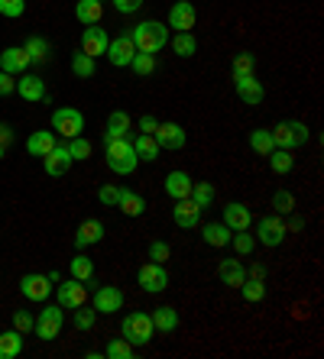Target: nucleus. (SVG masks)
<instances>
[{
  "label": "nucleus",
  "instance_id": "35",
  "mask_svg": "<svg viewBox=\"0 0 324 359\" xmlns=\"http://www.w3.org/2000/svg\"><path fill=\"white\" fill-rule=\"evenodd\" d=\"M240 295H243V301H250V305H256V301H263L266 298V282L263 278H243V285H240Z\"/></svg>",
  "mask_w": 324,
  "mask_h": 359
},
{
  "label": "nucleus",
  "instance_id": "51",
  "mask_svg": "<svg viewBox=\"0 0 324 359\" xmlns=\"http://www.w3.org/2000/svg\"><path fill=\"white\" fill-rule=\"evenodd\" d=\"M97 201L104 204V207H114L117 204V185H104V188L97 191Z\"/></svg>",
  "mask_w": 324,
  "mask_h": 359
},
{
  "label": "nucleus",
  "instance_id": "31",
  "mask_svg": "<svg viewBox=\"0 0 324 359\" xmlns=\"http://www.w3.org/2000/svg\"><path fill=\"white\" fill-rule=\"evenodd\" d=\"M230 236H234V233H230L227 223H205V227H201V240H205L207 246H227Z\"/></svg>",
  "mask_w": 324,
  "mask_h": 359
},
{
  "label": "nucleus",
  "instance_id": "18",
  "mask_svg": "<svg viewBox=\"0 0 324 359\" xmlns=\"http://www.w3.org/2000/svg\"><path fill=\"white\" fill-rule=\"evenodd\" d=\"M224 223L230 227L234 233H240V230H250L253 227V214H250V207L247 204H240V201H230L224 207Z\"/></svg>",
  "mask_w": 324,
  "mask_h": 359
},
{
  "label": "nucleus",
  "instance_id": "54",
  "mask_svg": "<svg viewBox=\"0 0 324 359\" xmlns=\"http://www.w3.org/2000/svg\"><path fill=\"white\" fill-rule=\"evenodd\" d=\"M156 127H159V120H156L152 114L140 116V130H143V133H150V136H152V133H156Z\"/></svg>",
  "mask_w": 324,
  "mask_h": 359
},
{
  "label": "nucleus",
  "instance_id": "36",
  "mask_svg": "<svg viewBox=\"0 0 324 359\" xmlns=\"http://www.w3.org/2000/svg\"><path fill=\"white\" fill-rule=\"evenodd\" d=\"M188 198H192V201L205 211V207H211V201H214V185H211V181H194Z\"/></svg>",
  "mask_w": 324,
  "mask_h": 359
},
{
  "label": "nucleus",
  "instance_id": "58",
  "mask_svg": "<svg viewBox=\"0 0 324 359\" xmlns=\"http://www.w3.org/2000/svg\"><path fill=\"white\" fill-rule=\"evenodd\" d=\"M3 156H7V146H0V158H3Z\"/></svg>",
  "mask_w": 324,
  "mask_h": 359
},
{
  "label": "nucleus",
  "instance_id": "4",
  "mask_svg": "<svg viewBox=\"0 0 324 359\" xmlns=\"http://www.w3.org/2000/svg\"><path fill=\"white\" fill-rule=\"evenodd\" d=\"M272 143H276V149H298L308 143V127H305L302 120H285V123H279V127H272Z\"/></svg>",
  "mask_w": 324,
  "mask_h": 359
},
{
  "label": "nucleus",
  "instance_id": "29",
  "mask_svg": "<svg viewBox=\"0 0 324 359\" xmlns=\"http://www.w3.org/2000/svg\"><path fill=\"white\" fill-rule=\"evenodd\" d=\"M101 17H104V7H101V0H78L75 3V20L85 23V26H94V23H101Z\"/></svg>",
  "mask_w": 324,
  "mask_h": 359
},
{
  "label": "nucleus",
  "instance_id": "43",
  "mask_svg": "<svg viewBox=\"0 0 324 359\" xmlns=\"http://www.w3.org/2000/svg\"><path fill=\"white\" fill-rule=\"evenodd\" d=\"M104 356L108 359H130L133 356V347H130L127 340H110L108 349H104Z\"/></svg>",
  "mask_w": 324,
  "mask_h": 359
},
{
  "label": "nucleus",
  "instance_id": "41",
  "mask_svg": "<svg viewBox=\"0 0 324 359\" xmlns=\"http://www.w3.org/2000/svg\"><path fill=\"white\" fill-rule=\"evenodd\" d=\"M72 72H75L78 78H94V59L85 52H78L75 59H72Z\"/></svg>",
  "mask_w": 324,
  "mask_h": 359
},
{
  "label": "nucleus",
  "instance_id": "28",
  "mask_svg": "<svg viewBox=\"0 0 324 359\" xmlns=\"http://www.w3.org/2000/svg\"><path fill=\"white\" fill-rule=\"evenodd\" d=\"M133 143V152H136V158L140 162H156L159 158V143H156V136H150V133H140L136 139H130Z\"/></svg>",
  "mask_w": 324,
  "mask_h": 359
},
{
  "label": "nucleus",
  "instance_id": "3",
  "mask_svg": "<svg viewBox=\"0 0 324 359\" xmlns=\"http://www.w3.org/2000/svg\"><path fill=\"white\" fill-rule=\"evenodd\" d=\"M156 334L152 327V317L143 314V311H133V314L123 317V340H127L130 347H146Z\"/></svg>",
  "mask_w": 324,
  "mask_h": 359
},
{
  "label": "nucleus",
  "instance_id": "10",
  "mask_svg": "<svg viewBox=\"0 0 324 359\" xmlns=\"http://www.w3.org/2000/svg\"><path fill=\"white\" fill-rule=\"evenodd\" d=\"M194 20H198V10H194L192 0H175L172 10H169V23L175 32H192L194 30Z\"/></svg>",
  "mask_w": 324,
  "mask_h": 359
},
{
  "label": "nucleus",
  "instance_id": "8",
  "mask_svg": "<svg viewBox=\"0 0 324 359\" xmlns=\"http://www.w3.org/2000/svg\"><path fill=\"white\" fill-rule=\"evenodd\" d=\"M104 55L110 59V65H117V68H130L133 55H136V43H133V36L123 32V36H117V39H110L108 52H104Z\"/></svg>",
  "mask_w": 324,
  "mask_h": 359
},
{
  "label": "nucleus",
  "instance_id": "16",
  "mask_svg": "<svg viewBox=\"0 0 324 359\" xmlns=\"http://www.w3.org/2000/svg\"><path fill=\"white\" fill-rule=\"evenodd\" d=\"M108 32H104V26H88L85 32H81V52L91 55V59H97V55H104L108 52Z\"/></svg>",
  "mask_w": 324,
  "mask_h": 359
},
{
  "label": "nucleus",
  "instance_id": "32",
  "mask_svg": "<svg viewBox=\"0 0 324 359\" xmlns=\"http://www.w3.org/2000/svg\"><path fill=\"white\" fill-rule=\"evenodd\" d=\"M23 353V334L17 327L0 334V359H17Z\"/></svg>",
  "mask_w": 324,
  "mask_h": 359
},
{
  "label": "nucleus",
  "instance_id": "20",
  "mask_svg": "<svg viewBox=\"0 0 324 359\" xmlns=\"http://www.w3.org/2000/svg\"><path fill=\"white\" fill-rule=\"evenodd\" d=\"M43 162H45V175H52V178H62L65 172H68V165H72L68 146H59V143H55V149H52V152H45Z\"/></svg>",
  "mask_w": 324,
  "mask_h": 359
},
{
  "label": "nucleus",
  "instance_id": "56",
  "mask_svg": "<svg viewBox=\"0 0 324 359\" xmlns=\"http://www.w3.org/2000/svg\"><path fill=\"white\" fill-rule=\"evenodd\" d=\"M285 230H292V233L305 230V220H302V217H289V223H285Z\"/></svg>",
  "mask_w": 324,
  "mask_h": 359
},
{
  "label": "nucleus",
  "instance_id": "7",
  "mask_svg": "<svg viewBox=\"0 0 324 359\" xmlns=\"http://www.w3.org/2000/svg\"><path fill=\"white\" fill-rule=\"evenodd\" d=\"M136 285H140L146 295H159V291H165V288H169V272H165V265L146 263L140 272H136Z\"/></svg>",
  "mask_w": 324,
  "mask_h": 359
},
{
  "label": "nucleus",
  "instance_id": "27",
  "mask_svg": "<svg viewBox=\"0 0 324 359\" xmlns=\"http://www.w3.org/2000/svg\"><path fill=\"white\" fill-rule=\"evenodd\" d=\"M101 240H104V223L101 220H85L75 230V246L78 249H85V246H91V243H101Z\"/></svg>",
  "mask_w": 324,
  "mask_h": 359
},
{
  "label": "nucleus",
  "instance_id": "53",
  "mask_svg": "<svg viewBox=\"0 0 324 359\" xmlns=\"http://www.w3.org/2000/svg\"><path fill=\"white\" fill-rule=\"evenodd\" d=\"M114 7H117L120 13H136L143 7V0H114Z\"/></svg>",
  "mask_w": 324,
  "mask_h": 359
},
{
  "label": "nucleus",
  "instance_id": "44",
  "mask_svg": "<svg viewBox=\"0 0 324 359\" xmlns=\"http://www.w3.org/2000/svg\"><path fill=\"white\" fill-rule=\"evenodd\" d=\"M272 207L279 214H292L295 211V198H292V191H285V188H279L276 194H272Z\"/></svg>",
  "mask_w": 324,
  "mask_h": 359
},
{
  "label": "nucleus",
  "instance_id": "12",
  "mask_svg": "<svg viewBox=\"0 0 324 359\" xmlns=\"http://www.w3.org/2000/svg\"><path fill=\"white\" fill-rule=\"evenodd\" d=\"M88 301V285L85 282H78V278H65L62 285H59V305H62V311H75V307H81Z\"/></svg>",
  "mask_w": 324,
  "mask_h": 359
},
{
  "label": "nucleus",
  "instance_id": "50",
  "mask_svg": "<svg viewBox=\"0 0 324 359\" xmlns=\"http://www.w3.org/2000/svg\"><path fill=\"white\" fill-rule=\"evenodd\" d=\"M32 324H36V317H30L26 311H13V327L20 330V334H30Z\"/></svg>",
  "mask_w": 324,
  "mask_h": 359
},
{
  "label": "nucleus",
  "instance_id": "19",
  "mask_svg": "<svg viewBox=\"0 0 324 359\" xmlns=\"http://www.w3.org/2000/svg\"><path fill=\"white\" fill-rule=\"evenodd\" d=\"M17 91H20V97L26 101V104H39V101H45V85H43L39 74H20Z\"/></svg>",
  "mask_w": 324,
  "mask_h": 359
},
{
  "label": "nucleus",
  "instance_id": "45",
  "mask_svg": "<svg viewBox=\"0 0 324 359\" xmlns=\"http://www.w3.org/2000/svg\"><path fill=\"white\" fill-rule=\"evenodd\" d=\"M256 72V59H253V52H240L237 59H234V78L237 74H253Z\"/></svg>",
  "mask_w": 324,
  "mask_h": 359
},
{
  "label": "nucleus",
  "instance_id": "40",
  "mask_svg": "<svg viewBox=\"0 0 324 359\" xmlns=\"http://www.w3.org/2000/svg\"><path fill=\"white\" fill-rule=\"evenodd\" d=\"M130 68L140 74V78H150V74L156 72V55H150V52H136V55H133V62H130Z\"/></svg>",
  "mask_w": 324,
  "mask_h": 359
},
{
  "label": "nucleus",
  "instance_id": "57",
  "mask_svg": "<svg viewBox=\"0 0 324 359\" xmlns=\"http://www.w3.org/2000/svg\"><path fill=\"white\" fill-rule=\"evenodd\" d=\"M250 278H266V269H263V265H259V263H253V265H250Z\"/></svg>",
  "mask_w": 324,
  "mask_h": 359
},
{
  "label": "nucleus",
  "instance_id": "11",
  "mask_svg": "<svg viewBox=\"0 0 324 359\" xmlns=\"http://www.w3.org/2000/svg\"><path fill=\"white\" fill-rule=\"evenodd\" d=\"M20 291H23V298L26 301H45L49 298V291H52V282H49V275H36V272H30V275H23L20 278Z\"/></svg>",
  "mask_w": 324,
  "mask_h": 359
},
{
  "label": "nucleus",
  "instance_id": "21",
  "mask_svg": "<svg viewBox=\"0 0 324 359\" xmlns=\"http://www.w3.org/2000/svg\"><path fill=\"white\" fill-rule=\"evenodd\" d=\"M175 223L182 227V230H194L198 220H201V207L192 201V198H182V201H175Z\"/></svg>",
  "mask_w": 324,
  "mask_h": 359
},
{
  "label": "nucleus",
  "instance_id": "17",
  "mask_svg": "<svg viewBox=\"0 0 324 359\" xmlns=\"http://www.w3.org/2000/svg\"><path fill=\"white\" fill-rule=\"evenodd\" d=\"M156 143H159V149H182L185 143H188V136H185V127H179V123H159L156 127Z\"/></svg>",
  "mask_w": 324,
  "mask_h": 359
},
{
  "label": "nucleus",
  "instance_id": "15",
  "mask_svg": "<svg viewBox=\"0 0 324 359\" xmlns=\"http://www.w3.org/2000/svg\"><path fill=\"white\" fill-rule=\"evenodd\" d=\"M30 55H26V49L23 45H10V49H3L0 52V72H7V74H23L26 68H30Z\"/></svg>",
  "mask_w": 324,
  "mask_h": 359
},
{
  "label": "nucleus",
  "instance_id": "39",
  "mask_svg": "<svg viewBox=\"0 0 324 359\" xmlns=\"http://www.w3.org/2000/svg\"><path fill=\"white\" fill-rule=\"evenodd\" d=\"M250 146H253V152H259V156H270L272 149H276V143H272L270 130H253V133H250Z\"/></svg>",
  "mask_w": 324,
  "mask_h": 359
},
{
  "label": "nucleus",
  "instance_id": "25",
  "mask_svg": "<svg viewBox=\"0 0 324 359\" xmlns=\"http://www.w3.org/2000/svg\"><path fill=\"white\" fill-rule=\"evenodd\" d=\"M52 149H55V133L52 130H36V133H30V139H26V152H30V156L43 158L45 152H52Z\"/></svg>",
  "mask_w": 324,
  "mask_h": 359
},
{
  "label": "nucleus",
  "instance_id": "9",
  "mask_svg": "<svg viewBox=\"0 0 324 359\" xmlns=\"http://www.w3.org/2000/svg\"><path fill=\"white\" fill-rule=\"evenodd\" d=\"M285 220H282L279 214H270V217H263V220L256 223V240L263 246H279L282 240H285Z\"/></svg>",
  "mask_w": 324,
  "mask_h": 359
},
{
  "label": "nucleus",
  "instance_id": "46",
  "mask_svg": "<svg viewBox=\"0 0 324 359\" xmlns=\"http://www.w3.org/2000/svg\"><path fill=\"white\" fill-rule=\"evenodd\" d=\"M230 243H234L237 256H250V253H253V233H247V230L234 233V236H230Z\"/></svg>",
  "mask_w": 324,
  "mask_h": 359
},
{
  "label": "nucleus",
  "instance_id": "14",
  "mask_svg": "<svg viewBox=\"0 0 324 359\" xmlns=\"http://www.w3.org/2000/svg\"><path fill=\"white\" fill-rule=\"evenodd\" d=\"M94 311L97 314H117V311H123V291L114 285H101L94 291Z\"/></svg>",
  "mask_w": 324,
  "mask_h": 359
},
{
  "label": "nucleus",
  "instance_id": "49",
  "mask_svg": "<svg viewBox=\"0 0 324 359\" xmlns=\"http://www.w3.org/2000/svg\"><path fill=\"white\" fill-rule=\"evenodd\" d=\"M165 259H169V243H165V240H156V243H150V263L165 265Z\"/></svg>",
  "mask_w": 324,
  "mask_h": 359
},
{
  "label": "nucleus",
  "instance_id": "23",
  "mask_svg": "<svg viewBox=\"0 0 324 359\" xmlns=\"http://www.w3.org/2000/svg\"><path fill=\"white\" fill-rule=\"evenodd\" d=\"M217 278H221L227 288H240L243 285V278H247V269L240 265V259H221V265H217Z\"/></svg>",
  "mask_w": 324,
  "mask_h": 359
},
{
  "label": "nucleus",
  "instance_id": "5",
  "mask_svg": "<svg viewBox=\"0 0 324 359\" xmlns=\"http://www.w3.org/2000/svg\"><path fill=\"white\" fill-rule=\"evenodd\" d=\"M85 130V114L75 107H59L52 114V133H59L62 139H75Z\"/></svg>",
  "mask_w": 324,
  "mask_h": 359
},
{
  "label": "nucleus",
  "instance_id": "52",
  "mask_svg": "<svg viewBox=\"0 0 324 359\" xmlns=\"http://www.w3.org/2000/svg\"><path fill=\"white\" fill-rule=\"evenodd\" d=\"M13 91H17V78H13V74H7V72H0V97L13 94Z\"/></svg>",
  "mask_w": 324,
  "mask_h": 359
},
{
  "label": "nucleus",
  "instance_id": "13",
  "mask_svg": "<svg viewBox=\"0 0 324 359\" xmlns=\"http://www.w3.org/2000/svg\"><path fill=\"white\" fill-rule=\"evenodd\" d=\"M234 85H237V97L243 101V104H250V107L263 104L266 91H263V85H259L256 74H237V78H234Z\"/></svg>",
  "mask_w": 324,
  "mask_h": 359
},
{
  "label": "nucleus",
  "instance_id": "42",
  "mask_svg": "<svg viewBox=\"0 0 324 359\" xmlns=\"http://www.w3.org/2000/svg\"><path fill=\"white\" fill-rule=\"evenodd\" d=\"M68 156H72V162H85V158L91 156V143H88L85 136L68 139Z\"/></svg>",
  "mask_w": 324,
  "mask_h": 359
},
{
  "label": "nucleus",
  "instance_id": "48",
  "mask_svg": "<svg viewBox=\"0 0 324 359\" xmlns=\"http://www.w3.org/2000/svg\"><path fill=\"white\" fill-rule=\"evenodd\" d=\"M97 320V311L91 307V311H81V307H75V327L78 330H91Z\"/></svg>",
  "mask_w": 324,
  "mask_h": 359
},
{
  "label": "nucleus",
  "instance_id": "37",
  "mask_svg": "<svg viewBox=\"0 0 324 359\" xmlns=\"http://www.w3.org/2000/svg\"><path fill=\"white\" fill-rule=\"evenodd\" d=\"M72 278H78V282L91 285V278H94V263H91L88 256L78 253L75 259H72Z\"/></svg>",
  "mask_w": 324,
  "mask_h": 359
},
{
  "label": "nucleus",
  "instance_id": "22",
  "mask_svg": "<svg viewBox=\"0 0 324 359\" xmlns=\"http://www.w3.org/2000/svg\"><path fill=\"white\" fill-rule=\"evenodd\" d=\"M192 175L188 172H169L165 175V194L172 198V201H182V198H188L192 194Z\"/></svg>",
  "mask_w": 324,
  "mask_h": 359
},
{
  "label": "nucleus",
  "instance_id": "30",
  "mask_svg": "<svg viewBox=\"0 0 324 359\" xmlns=\"http://www.w3.org/2000/svg\"><path fill=\"white\" fill-rule=\"evenodd\" d=\"M130 133V116L123 114V110H114V114L108 116V130H104V143H110V139H123Z\"/></svg>",
  "mask_w": 324,
  "mask_h": 359
},
{
  "label": "nucleus",
  "instance_id": "47",
  "mask_svg": "<svg viewBox=\"0 0 324 359\" xmlns=\"http://www.w3.org/2000/svg\"><path fill=\"white\" fill-rule=\"evenodd\" d=\"M23 10H26V0H0V17H10V20H20Z\"/></svg>",
  "mask_w": 324,
  "mask_h": 359
},
{
  "label": "nucleus",
  "instance_id": "6",
  "mask_svg": "<svg viewBox=\"0 0 324 359\" xmlns=\"http://www.w3.org/2000/svg\"><path fill=\"white\" fill-rule=\"evenodd\" d=\"M62 324H65L62 305H45V311H39V317H36L32 330H36V337L43 340V343H49V340H55L62 334Z\"/></svg>",
  "mask_w": 324,
  "mask_h": 359
},
{
  "label": "nucleus",
  "instance_id": "33",
  "mask_svg": "<svg viewBox=\"0 0 324 359\" xmlns=\"http://www.w3.org/2000/svg\"><path fill=\"white\" fill-rule=\"evenodd\" d=\"M23 49L30 55V62H45V59L52 55V45H49V39H43V36H30Z\"/></svg>",
  "mask_w": 324,
  "mask_h": 359
},
{
  "label": "nucleus",
  "instance_id": "34",
  "mask_svg": "<svg viewBox=\"0 0 324 359\" xmlns=\"http://www.w3.org/2000/svg\"><path fill=\"white\" fill-rule=\"evenodd\" d=\"M292 165H295L292 149H272V152H270V169L276 172V175H289Z\"/></svg>",
  "mask_w": 324,
  "mask_h": 359
},
{
  "label": "nucleus",
  "instance_id": "1",
  "mask_svg": "<svg viewBox=\"0 0 324 359\" xmlns=\"http://www.w3.org/2000/svg\"><path fill=\"white\" fill-rule=\"evenodd\" d=\"M104 158H108V169L114 172V175H133L136 165H140V158L133 152V143H130L127 136L104 143Z\"/></svg>",
  "mask_w": 324,
  "mask_h": 359
},
{
  "label": "nucleus",
  "instance_id": "38",
  "mask_svg": "<svg viewBox=\"0 0 324 359\" xmlns=\"http://www.w3.org/2000/svg\"><path fill=\"white\" fill-rule=\"evenodd\" d=\"M172 49H175V55H182V59H192V55L198 52V39H194L192 32H175Z\"/></svg>",
  "mask_w": 324,
  "mask_h": 359
},
{
  "label": "nucleus",
  "instance_id": "26",
  "mask_svg": "<svg viewBox=\"0 0 324 359\" xmlns=\"http://www.w3.org/2000/svg\"><path fill=\"white\" fill-rule=\"evenodd\" d=\"M114 207H120V211L127 214V217H140L143 211H146V201H143L136 191L130 188H117V204Z\"/></svg>",
  "mask_w": 324,
  "mask_h": 359
},
{
  "label": "nucleus",
  "instance_id": "24",
  "mask_svg": "<svg viewBox=\"0 0 324 359\" xmlns=\"http://www.w3.org/2000/svg\"><path fill=\"white\" fill-rule=\"evenodd\" d=\"M152 327H156V334H175V327H179V311H175L172 305H162L152 311Z\"/></svg>",
  "mask_w": 324,
  "mask_h": 359
},
{
  "label": "nucleus",
  "instance_id": "2",
  "mask_svg": "<svg viewBox=\"0 0 324 359\" xmlns=\"http://www.w3.org/2000/svg\"><path fill=\"white\" fill-rule=\"evenodd\" d=\"M133 43H136V52H150L156 55L162 45H169V26L159 20H146L140 26H133Z\"/></svg>",
  "mask_w": 324,
  "mask_h": 359
},
{
  "label": "nucleus",
  "instance_id": "55",
  "mask_svg": "<svg viewBox=\"0 0 324 359\" xmlns=\"http://www.w3.org/2000/svg\"><path fill=\"white\" fill-rule=\"evenodd\" d=\"M10 139H13V130L7 123H0V146H10Z\"/></svg>",
  "mask_w": 324,
  "mask_h": 359
}]
</instances>
